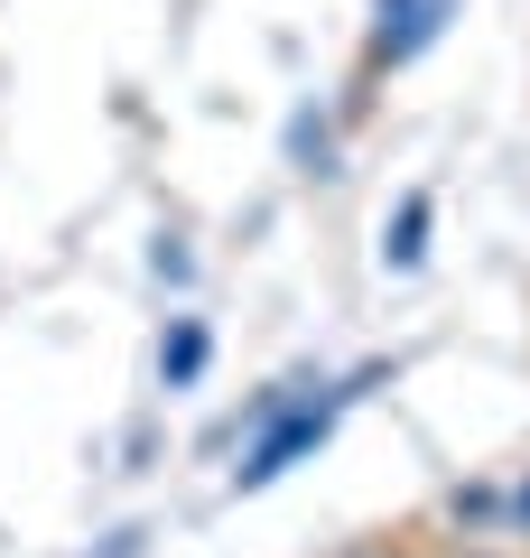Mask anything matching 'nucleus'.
Segmentation results:
<instances>
[{"instance_id": "f03ea898", "label": "nucleus", "mask_w": 530, "mask_h": 558, "mask_svg": "<svg viewBox=\"0 0 530 558\" xmlns=\"http://www.w3.org/2000/svg\"><path fill=\"white\" fill-rule=\"evenodd\" d=\"M447 10L456 0H373V38H363V65L373 75H400V65L419 57V47L447 28Z\"/></svg>"}, {"instance_id": "20e7f679", "label": "nucleus", "mask_w": 530, "mask_h": 558, "mask_svg": "<svg viewBox=\"0 0 530 558\" xmlns=\"http://www.w3.org/2000/svg\"><path fill=\"white\" fill-rule=\"evenodd\" d=\"M419 252H429V196L410 186V196H400V215L382 223V260H392V270H410Z\"/></svg>"}, {"instance_id": "423d86ee", "label": "nucleus", "mask_w": 530, "mask_h": 558, "mask_svg": "<svg viewBox=\"0 0 530 558\" xmlns=\"http://www.w3.org/2000/svg\"><path fill=\"white\" fill-rule=\"evenodd\" d=\"M447 558H530V549H503V539H437Z\"/></svg>"}, {"instance_id": "7ed1b4c3", "label": "nucleus", "mask_w": 530, "mask_h": 558, "mask_svg": "<svg viewBox=\"0 0 530 558\" xmlns=\"http://www.w3.org/2000/svg\"><path fill=\"white\" fill-rule=\"evenodd\" d=\"M205 354H215V344H205V326H196V317H177L168 344H158V381H168V391H186V381L205 373Z\"/></svg>"}, {"instance_id": "f257e3e1", "label": "nucleus", "mask_w": 530, "mask_h": 558, "mask_svg": "<svg viewBox=\"0 0 530 558\" xmlns=\"http://www.w3.org/2000/svg\"><path fill=\"white\" fill-rule=\"evenodd\" d=\"M335 400H345V391H335L326 373H289V381H270V391L252 400V428H261V438L242 447L233 494H261L270 475H289V465H298V457H308V447L335 428Z\"/></svg>"}, {"instance_id": "39448f33", "label": "nucleus", "mask_w": 530, "mask_h": 558, "mask_svg": "<svg viewBox=\"0 0 530 558\" xmlns=\"http://www.w3.org/2000/svg\"><path fill=\"white\" fill-rule=\"evenodd\" d=\"M335 558H447V549H429V539H410V531H382V539H353V549H335Z\"/></svg>"}]
</instances>
